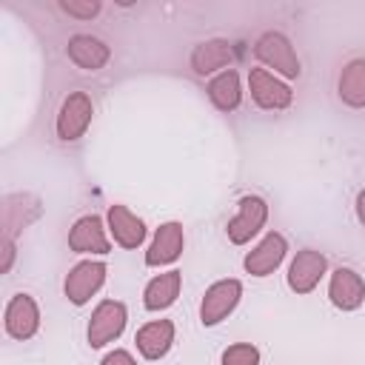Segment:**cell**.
I'll return each instance as SVG.
<instances>
[{
	"mask_svg": "<svg viewBox=\"0 0 365 365\" xmlns=\"http://www.w3.org/2000/svg\"><path fill=\"white\" fill-rule=\"evenodd\" d=\"M240 282L237 279H228V282H217V285H211L208 288V294H205V299H202V322L205 325H214V322H220L234 305H237V299H240Z\"/></svg>",
	"mask_w": 365,
	"mask_h": 365,
	"instance_id": "2",
	"label": "cell"
},
{
	"mask_svg": "<svg viewBox=\"0 0 365 365\" xmlns=\"http://www.w3.org/2000/svg\"><path fill=\"white\" fill-rule=\"evenodd\" d=\"M125 325V308L120 302H103L94 311V319L88 325V339L91 345H106L108 339H114Z\"/></svg>",
	"mask_w": 365,
	"mask_h": 365,
	"instance_id": "3",
	"label": "cell"
},
{
	"mask_svg": "<svg viewBox=\"0 0 365 365\" xmlns=\"http://www.w3.org/2000/svg\"><path fill=\"white\" fill-rule=\"evenodd\" d=\"M6 328H9L11 336H20V339L34 334V328H37V308H34V302L26 294L11 299V305L6 311Z\"/></svg>",
	"mask_w": 365,
	"mask_h": 365,
	"instance_id": "10",
	"label": "cell"
},
{
	"mask_svg": "<svg viewBox=\"0 0 365 365\" xmlns=\"http://www.w3.org/2000/svg\"><path fill=\"white\" fill-rule=\"evenodd\" d=\"M282 254H285V240H282L279 234H268V237L259 242V248L248 254L245 268H248L251 274H257V277H265L268 271H274V268L279 265Z\"/></svg>",
	"mask_w": 365,
	"mask_h": 365,
	"instance_id": "8",
	"label": "cell"
},
{
	"mask_svg": "<svg viewBox=\"0 0 365 365\" xmlns=\"http://www.w3.org/2000/svg\"><path fill=\"white\" fill-rule=\"evenodd\" d=\"M63 11L80 14V17H91V14L100 11V3H86V6H80V3H63Z\"/></svg>",
	"mask_w": 365,
	"mask_h": 365,
	"instance_id": "21",
	"label": "cell"
},
{
	"mask_svg": "<svg viewBox=\"0 0 365 365\" xmlns=\"http://www.w3.org/2000/svg\"><path fill=\"white\" fill-rule=\"evenodd\" d=\"M359 217H362V222H365V194L359 197Z\"/></svg>",
	"mask_w": 365,
	"mask_h": 365,
	"instance_id": "23",
	"label": "cell"
},
{
	"mask_svg": "<svg viewBox=\"0 0 365 365\" xmlns=\"http://www.w3.org/2000/svg\"><path fill=\"white\" fill-rule=\"evenodd\" d=\"M257 359H259V354L251 345H231L222 354V365H257Z\"/></svg>",
	"mask_w": 365,
	"mask_h": 365,
	"instance_id": "20",
	"label": "cell"
},
{
	"mask_svg": "<svg viewBox=\"0 0 365 365\" xmlns=\"http://www.w3.org/2000/svg\"><path fill=\"white\" fill-rule=\"evenodd\" d=\"M211 100L220 108H234L240 103V80L234 71H222L214 83H211Z\"/></svg>",
	"mask_w": 365,
	"mask_h": 365,
	"instance_id": "19",
	"label": "cell"
},
{
	"mask_svg": "<svg viewBox=\"0 0 365 365\" xmlns=\"http://www.w3.org/2000/svg\"><path fill=\"white\" fill-rule=\"evenodd\" d=\"M103 365H134V359H131L125 351H114V354H108V356L103 359Z\"/></svg>",
	"mask_w": 365,
	"mask_h": 365,
	"instance_id": "22",
	"label": "cell"
},
{
	"mask_svg": "<svg viewBox=\"0 0 365 365\" xmlns=\"http://www.w3.org/2000/svg\"><path fill=\"white\" fill-rule=\"evenodd\" d=\"M365 297V285L362 279L351 271V268H339L331 279V299L339 305V308H356Z\"/></svg>",
	"mask_w": 365,
	"mask_h": 365,
	"instance_id": "12",
	"label": "cell"
},
{
	"mask_svg": "<svg viewBox=\"0 0 365 365\" xmlns=\"http://www.w3.org/2000/svg\"><path fill=\"white\" fill-rule=\"evenodd\" d=\"M177 291H180V274H177V271L160 274V277L151 279L148 288H145V308H151V311L168 308V305L177 299Z\"/></svg>",
	"mask_w": 365,
	"mask_h": 365,
	"instance_id": "15",
	"label": "cell"
},
{
	"mask_svg": "<svg viewBox=\"0 0 365 365\" xmlns=\"http://www.w3.org/2000/svg\"><path fill=\"white\" fill-rule=\"evenodd\" d=\"M322 271H325V259L317 251H302V254H297V259L291 265L288 282L297 291H311L317 285V279L322 277Z\"/></svg>",
	"mask_w": 365,
	"mask_h": 365,
	"instance_id": "9",
	"label": "cell"
},
{
	"mask_svg": "<svg viewBox=\"0 0 365 365\" xmlns=\"http://www.w3.org/2000/svg\"><path fill=\"white\" fill-rule=\"evenodd\" d=\"M257 54H259L262 63L279 68V71L288 74V77H297V74H299V60L294 57L291 43H288L282 34H274V31L265 34V37L257 43Z\"/></svg>",
	"mask_w": 365,
	"mask_h": 365,
	"instance_id": "1",
	"label": "cell"
},
{
	"mask_svg": "<svg viewBox=\"0 0 365 365\" xmlns=\"http://www.w3.org/2000/svg\"><path fill=\"white\" fill-rule=\"evenodd\" d=\"M180 248H182V228H180L177 222H168V225H163V228L157 231V240H154V245H151L145 262H148V265L171 262V259H177Z\"/></svg>",
	"mask_w": 365,
	"mask_h": 365,
	"instance_id": "13",
	"label": "cell"
},
{
	"mask_svg": "<svg viewBox=\"0 0 365 365\" xmlns=\"http://www.w3.org/2000/svg\"><path fill=\"white\" fill-rule=\"evenodd\" d=\"M251 91H254V100L265 108H282L291 100V91L282 83H277L265 68L251 71Z\"/></svg>",
	"mask_w": 365,
	"mask_h": 365,
	"instance_id": "7",
	"label": "cell"
},
{
	"mask_svg": "<svg viewBox=\"0 0 365 365\" xmlns=\"http://www.w3.org/2000/svg\"><path fill=\"white\" fill-rule=\"evenodd\" d=\"M174 342V325L168 319H160V322H148L137 331V348L143 351V356L148 359H157L163 356Z\"/></svg>",
	"mask_w": 365,
	"mask_h": 365,
	"instance_id": "6",
	"label": "cell"
},
{
	"mask_svg": "<svg viewBox=\"0 0 365 365\" xmlns=\"http://www.w3.org/2000/svg\"><path fill=\"white\" fill-rule=\"evenodd\" d=\"M91 117V106L83 94H74L63 103V114H60V137L63 140H74L83 134L86 123Z\"/></svg>",
	"mask_w": 365,
	"mask_h": 365,
	"instance_id": "11",
	"label": "cell"
},
{
	"mask_svg": "<svg viewBox=\"0 0 365 365\" xmlns=\"http://www.w3.org/2000/svg\"><path fill=\"white\" fill-rule=\"evenodd\" d=\"M228 57H231L228 43L214 40V43H202V46L194 51L191 63H194V68H197L200 74H208V71H214V68L225 66V63H228Z\"/></svg>",
	"mask_w": 365,
	"mask_h": 365,
	"instance_id": "18",
	"label": "cell"
},
{
	"mask_svg": "<svg viewBox=\"0 0 365 365\" xmlns=\"http://www.w3.org/2000/svg\"><path fill=\"white\" fill-rule=\"evenodd\" d=\"M265 222V202L259 197H242L240 200V214L228 222V237L234 242H245L251 234L259 231Z\"/></svg>",
	"mask_w": 365,
	"mask_h": 365,
	"instance_id": "4",
	"label": "cell"
},
{
	"mask_svg": "<svg viewBox=\"0 0 365 365\" xmlns=\"http://www.w3.org/2000/svg\"><path fill=\"white\" fill-rule=\"evenodd\" d=\"M108 217H111V231H114V237H117L123 245H137V242L143 240V234H145L143 222H140L137 217H131L125 208L114 205Z\"/></svg>",
	"mask_w": 365,
	"mask_h": 365,
	"instance_id": "17",
	"label": "cell"
},
{
	"mask_svg": "<svg viewBox=\"0 0 365 365\" xmlns=\"http://www.w3.org/2000/svg\"><path fill=\"white\" fill-rule=\"evenodd\" d=\"M68 57H71L77 66L94 71V68H100V66L108 60V48H106L100 40L88 37V34H77V37H71V43H68Z\"/></svg>",
	"mask_w": 365,
	"mask_h": 365,
	"instance_id": "14",
	"label": "cell"
},
{
	"mask_svg": "<svg viewBox=\"0 0 365 365\" xmlns=\"http://www.w3.org/2000/svg\"><path fill=\"white\" fill-rule=\"evenodd\" d=\"M103 274H106V265H103V262H83V265H77V268L71 271L68 282H66L68 297H71L77 305H83V302L103 285Z\"/></svg>",
	"mask_w": 365,
	"mask_h": 365,
	"instance_id": "5",
	"label": "cell"
},
{
	"mask_svg": "<svg viewBox=\"0 0 365 365\" xmlns=\"http://www.w3.org/2000/svg\"><path fill=\"white\" fill-rule=\"evenodd\" d=\"M71 245L77 251H100V254H106L108 251V242L103 237L100 220L97 217H83L74 225V231H71Z\"/></svg>",
	"mask_w": 365,
	"mask_h": 365,
	"instance_id": "16",
	"label": "cell"
}]
</instances>
